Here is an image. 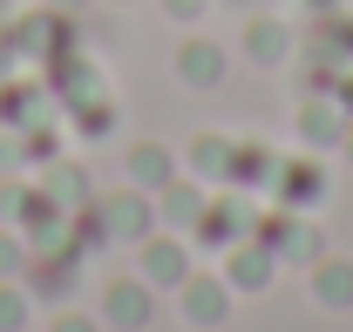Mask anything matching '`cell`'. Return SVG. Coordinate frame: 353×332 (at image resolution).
<instances>
[{
	"label": "cell",
	"instance_id": "cell-26",
	"mask_svg": "<svg viewBox=\"0 0 353 332\" xmlns=\"http://www.w3.org/2000/svg\"><path fill=\"white\" fill-rule=\"evenodd\" d=\"M163 7H170L176 21H190V14H197V7H204V0H163Z\"/></svg>",
	"mask_w": 353,
	"mask_h": 332
},
{
	"label": "cell",
	"instance_id": "cell-29",
	"mask_svg": "<svg viewBox=\"0 0 353 332\" xmlns=\"http://www.w3.org/2000/svg\"><path fill=\"white\" fill-rule=\"evenodd\" d=\"M306 7H319V14H326V7H340V0H306Z\"/></svg>",
	"mask_w": 353,
	"mask_h": 332
},
{
	"label": "cell",
	"instance_id": "cell-12",
	"mask_svg": "<svg viewBox=\"0 0 353 332\" xmlns=\"http://www.w3.org/2000/svg\"><path fill=\"white\" fill-rule=\"evenodd\" d=\"M231 149H238L231 136H197V143L183 149V169H190L197 183H224V176H231Z\"/></svg>",
	"mask_w": 353,
	"mask_h": 332
},
{
	"label": "cell",
	"instance_id": "cell-19",
	"mask_svg": "<svg viewBox=\"0 0 353 332\" xmlns=\"http://www.w3.org/2000/svg\"><path fill=\"white\" fill-rule=\"evenodd\" d=\"M75 129H82V136H109V129H116V109H109L102 95H88V102H75Z\"/></svg>",
	"mask_w": 353,
	"mask_h": 332
},
{
	"label": "cell",
	"instance_id": "cell-2",
	"mask_svg": "<svg viewBox=\"0 0 353 332\" xmlns=\"http://www.w3.org/2000/svg\"><path fill=\"white\" fill-rule=\"evenodd\" d=\"M190 271H197V264H190V245H176V238H157V231H150V238L136 245V278L150 291H176Z\"/></svg>",
	"mask_w": 353,
	"mask_h": 332
},
{
	"label": "cell",
	"instance_id": "cell-28",
	"mask_svg": "<svg viewBox=\"0 0 353 332\" xmlns=\"http://www.w3.org/2000/svg\"><path fill=\"white\" fill-rule=\"evenodd\" d=\"M340 149H347V163H353V123H347V136H340Z\"/></svg>",
	"mask_w": 353,
	"mask_h": 332
},
{
	"label": "cell",
	"instance_id": "cell-16",
	"mask_svg": "<svg viewBox=\"0 0 353 332\" xmlns=\"http://www.w3.org/2000/svg\"><path fill=\"white\" fill-rule=\"evenodd\" d=\"M272 176H279V156H265V149H231L224 190H238V183H272Z\"/></svg>",
	"mask_w": 353,
	"mask_h": 332
},
{
	"label": "cell",
	"instance_id": "cell-8",
	"mask_svg": "<svg viewBox=\"0 0 353 332\" xmlns=\"http://www.w3.org/2000/svg\"><path fill=\"white\" fill-rule=\"evenodd\" d=\"M347 123H353V116L333 102V95H306V102H299V136H306L312 149H340Z\"/></svg>",
	"mask_w": 353,
	"mask_h": 332
},
{
	"label": "cell",
	"instance_id": "cell-7",
	"mask_svg": "<svg viewBox=\"0 0 353 332\" xmlns=\"http://www.w3.org/2000/svg\"><path fill=\"white\" fill-rule=\"evenodd\" d=\"M272 271H279L272 245L238 238V245H231V264H224V285H231V291H265V285H272Z\"/></svg>",
	"mask_w": 353,
	"mask_h": 332
},
{
	"label": "cell",
	"instance_id": "cell-1",
	"mask_svg": "<svg viewBox=\"0 0 353 332\" xmlns=\"http://www.w3.org/2000/svg\"><path fill=\"white\" fill-rule=\"evenodd\" d=\"M252 238H259V245H272V258H292V264H319V258H326L319 224H306L299 210H279V217H265Z\"/></svg>",
	"mask_w": 353,
	"mask_h": 332
},
{
	"label": "cell",
	"instance_id": "cell-23",
	"mask_svg": "<svg viewBox=\"0 0 353 332\" xmlns=\"http://www.w3.org/2000/svg\"><path fill=\"white\" fill-rule=\"evenodd\" d=\"M48 332H102V319H88V312H54Z\"/></svg>",
	"mask_w": 353,
	"mask_h": 332
},
{
	"label": "cell",
	"instance_id": "cell-24",
	"mask_svg": "<svg viewBox=\"0 0 353 332\" xmlns=\"http://www.w3.org/2000/svg\"><path fill=\"white\" fill-rule=\"evenodd\" d=\"M21 156H28L21 136H0V169H21Z\"/></svg>",
	"mask_w": 353,
	"mask_h": 332
},
{
	"label": "cell",
	"instance_id": "cell-10",
	"mask_svg": "<svg viewBox=\"0 0 353 332\" xmlns=\"http://www.w3.org/2000/svg\"><path fill=\"white\" fill-rule=\"evenodd\" d=\"M176 75H183L190 88H218L224 82V48L204 41V34H190V41L176 48Z\"/></svg>",
	"mask_w": 353,
	"mask_h": 332
},
{
	"label": "cell",
	"instance_id": "cell-18",
	"mask_svg": "<svg viewBox=\"0 0 353 332\" xmlns=\"http://www.w3.org/2000/svg\"><path fill=\"white\" fill-rule=\"evenodd\" d=\"M245 54H252V61H279V54H285V28H279V21H252V28H245Z\"/></svg>",
	"mask_w": 353,
	"mask_h": 332
},
{
	"label": "cell",
	"instance_id": "cell-6",
	"mask_svg": "<svg viewBox=\"0 0 353 332\" xmlns=\"http://www.w3.org/2000/svg\"><path fill=\"white\" fill-rule=\"evenodd\" d=\"M176 298H183V319H190V326H224V319H231V285L211 278V271H190V278L176 285Z\"/></svg>",
	"mask_w": 353,
	"mask_h": 332
},
{
	"label": "cell",
	"instance_id": "cell-3",
	"mask_svg": "<svg viewBox=\"0 0 353 332\" xmlns=\"http://www.w3.org/2000/svg\"><path fill=\"white\" fill-rule=\"evenodd\" d=\"M21 285H28V298H75V285H82V258H75V251H28Z\"/></svg>",
	"mask_w": 353,
	"mask_h": 332
},
{
	"label": "cell",
	"instance_id": "cell-30",
	"mask_svg": "<svg viewBox=\"0 0 353 332\" xmlns=\"http://www.w3.org/2000/svg\"><path fill=\"white\" fill-rule=\"evenodd\" d=\"M347 7H353V0H347Z\"/></svg>",
	"mask_w": 353,
	"mask_h": 332
},
{
	"label": "cell",
	"instance_id": "cell-11",
	"mask_svg": "<svg viewBox=\"0 0 353 332\" xmlns=\"http://www.w3.org/2000/svg\"><path fill=\"white\" fill-rule=\"evenodd\" d=\"M312 298L326 312H353V258H319L312 264Z\"/></svg>",
	"mask_w": 353,
	"mask_h": 332
},
{
	"label": "cell",
	"instance_id": "cell-21",
	"mask_svg": "<svg viewBox=\"0 0 353 332\" xmlns=\"http://www.w3.org/2000/svg\"><path fill=\"white\" fill-rule=\"evenodd\" d=\"M21 264H28V238L14 224H0V278H21Z\"/></svg>",
	"mask_w": 353,
	"mask_h": 332
},
{
	"label": "cell",
	"instance_id": "cell-20",
	"mask_svg": "<svg viewBox=\"0 0 353 332\" xmlns=\"http://www.w3.org/2000/svg\"><path fill=\"white\" fill-rule=\"evenodd\" d=\"M319 41H326V48H340V61L353 68V21H340V14L326 7V14H319Z\"/></svg>",
	"mask_w": 353,
	"mask_h": 332
},
{
	"label": "cell",
	"instance_id": "cell-14",
	"mask_svg": "<svg viewBox=\"0 0 353 332\" xmlns=\"http://www.w3.org/2000/svg\"><path fill=\"white\" fill-rule=\"evenodd\" d=\"M170 176H176V156L163 149V143H136V149H130V183H136V190H150V197H157Z\"/></svg>",
	"mask_w": 353,
	"mask_h": 332
},
{
	"label": "cell",
	"instance_id": "cell-4",
	"mask_svg": "<svg viewBox=\"0 0 353 332\" xmlns=\"http://www.w3.org/2000/svg\"><path fill=\"white\" fill-rule=\"evenodd\" d=\"M95 217L109 245H143L157 231V197H95Z\"/></svg>",
	"mask_w": 353,
	"mask_h": 332
},
{
	"label": "cell",
	"instance_id": "cell-5",
	"mask_svg": "<svg viewBox=\"0 0 353 332\" xmlns=\"http://www.w3.org/2000/svg\"><path fill=\"white\" fill-rule=\"evenodd\" d=\"M150 312H157V291L143 285V278H109V285H102V326L143 332V326H150Z\"/></svg>",
	"mask_w": 353,
	"mask_h": 332
},
{
	"label": "cell",
	"instance_id": "cell-13",
	"mask_svg": "<svg viewBox=\"0 0 353 332\" xmlns=\"http://www.w3.org/2000/svg\"><path fill=\"white\" fill-rule=\"evenodd\" d=\"M41 190H48L61 210H82L88 197H95V183H88L82 163H41Z\"/></svg>",
	"mask_w": 353,
	"mask_h": 332
},
{
	"label": "cell",
	"instance_id": "cell-25",
	"mask_svg": "<svg viewBox=\"0 0 353 332\" xmlns=\"http://www.w3.org/2000/svg\"><path fill=\"white\" fill-rule=\"evenodd\" d=\"M333 102H340V109L353 116V68H340V82H333Z\"/></svg>",
	"mask_w": 353,
	"mask_h": 332
},
{
	"label": "cell",
	"instance_id": "cell-15",
	"mask_svg": "<svg viewBox=\"0 0 353 332\" xmlns=\"http://www.w3.org/2000/svg\"><path fill=\"white\" fill-rule=\"evenodd\" d=\"M204 204H211V197H204L197 183H176V176L163 183V190H157V217H163V224H183V231L204 217Z\"/></svg>",
	"mask_w": 353,
	"mask_h": 332
},
{
	"label": "cell",
	"instance_id": "cell-27",
	"mask_svg": "<svg viewBox=\"0 0 353 332\" xmlns=\"http://www.w3.org/2000/svg\"><path fill=\"white\" fill-rule=\"evenodd\" d=\"M48 7H54V14H82L88 0H48Z\"/></svg>",
	"mask_w": 353,
	"mask_h": 332
},
{
	"label": "cell",
	"instance_id": "cell-17",
	"mask_svg": "<svg viewBox=\"0 0 353 332\" xmlns=\"http://www.w3.org/2000/svg\"><path fill=\"white\" fill-rule=\"evenodd\" d=\"M28 285L21 278H0V332H28Z\"/></svg>",
	"mask_w": 353,
	"mask_h": 332
},
{
	"label": "cell",
	"instance_id": "cell-22",
	"mask_svg": "<svg viewBox=\"0 0 353 332\" xmlns=\"http://www.w3.org/2000/svg\"><path fill=\"white\" fill-rule=\"evenodd\" d=\"M21 204H28V183L21 176H0V224H21Z\"/></svg>",
	"mask_w": 353,
	"mask_h": 332
},
{
	"label": "cell",
	"instance_id": "cell-9",
	"mask_svg": "<svg viewBox=\"0 0 353 332\" xmlns=\"http://www.w3.org/2000/svg\"><path fill=\"white\" fill-rule=\"evenodd\" d=\"M272 190L285 197V210H312L319 197H326V169L312 163V156H299V163H279V176H272Z\"/></svg>",
	"mask_w": 353,
	"mask_h": 332
}]
</instances>
